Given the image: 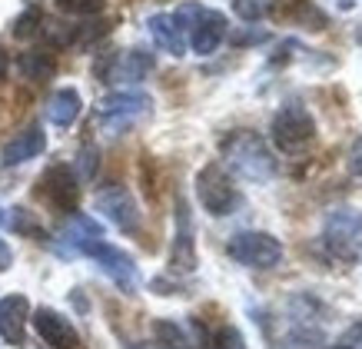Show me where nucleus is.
Segmentation results:
<instances>
[{
    "label": "nucleus",
    "mask_w": 362,
    "mask_h": 349,
    "mask_svg": "<svg viewBox=\"0 0 362 349\" xmlns=\"http://www.w3.org/2000/svg\"><path fill=\"white\" fill-rule=\"evenodd\" d=\"M97 210L110 219L120 233H127V236L140 233V210H136V200H133V193L127 186L113 183V186H107V190H100Z\"/></svg>",
    "instance_id": "obj_9"
},
{
    "label": "nucleus",
    "mask_w": 362,
    "mask_h": 349,
    "mask_svg": "<svg viewBox=\"0 0 362 349\" xmlns=\"http://www.w3.org/2000/svg\"><path fill=\"white\" fill-rule=\"evenodd\" d=\"M17 67H21V74L27 76V80L47 84V80H54V74H57V57L50 54V50H27V54H21Z\"/></svg>",
    "instance_id": "obj_18"
},
{
    "label": "nucleus",
    "mask_w": 362,
    "mask_h": 349,
    "mask_svg": "<svg viewBox=\"0 0 362 349\" xmlns=\"http://www.w3.org/2000/svg\"><path fill=\"white\" fill-rule=\"evenodd\" d=\"M47 150V133L33 123L27 130H21L13 140L4 143V150H0V164L4 166H17V164H27L33 156H40Z\"/></svg>",
    "instance_id": "obj_15"
},
{
    "label": "nucleus",
    "mask_w": 362,
    "mask_h": 349,
    "mask_svg": "<svg viewBox=\"0 0 362 349\" xmlns=\"http://www.w3.org/2000/svg\"><path fill=\"white\" fill-rule=\"evenodd\" d=\"M40 27H44L40 11H37V7H27V11L13 21V37H17V40H30V37H37V33H40Z\"/></svg>",
    "instance_id": "obj_21"
},
{
    "label": "nucleus",
    "mask_w": 362,
    "mask_h": 349,
    "mask_svg": "<svg viewBox=\"0 0 362 349\" xmlns=\"http://www.w3.org/2000/svg\"><path fill=\"white\" fill-rule=\"evenodd\" d=\"M80 253L90 256V260H97L100 270L110 276L123 293H136V286H140V273H136V263H133L130 253H123L120 246H110V243H103V240L87 243Z\"/></svg>",
    "instance_id": "obj_7"
},
{
    "label": "nucleus",
    "mask_w": 362,
    "mask_h": 349,
    "mask_svg": "<svg viewBox=\"0 0 362 349\" xmlns=\"http://www.w3.org/2000/svg\"><path fill=\"white\" fill-rule=\"evenodd\" d=\"M11 263H13L11 246H7V243L0 240V273H4V270H11Z\"/></svg>",
    "instance_id": "obj_26"
},
{
    "label": "nucleus",
    "mask_w": 362,
    "mask_h": 349,
    "mask_svg": "<svg viewBox=\"0 0 362 349\" xmlns=\"http://www.w3.org/2000/svg\"><path fill=\"white\" fill-rule=\"evenodd\" d=\"M176 21L183 23V30L189 33V47L197 50L199 57L216 54V47L226 40V13L209 11V7H199V4H183L176 11Z\"/></svg>",
    "instance_id": "obj_2"
},
{
    "label": "nucleus",
    "mask_w": 362,
    "mask_h": 349,
    "mask_svg": "<svg viewBox=\"0 0 362 349\" xmlns=\"http://www.w3.org/2000/svg\"><path fill=\"white\" fill-rule=\"evenodd\" d=\"M146 27H150V37L156 40L160 50H166L173 57L187 54V30H183V23L176 21V13H153L146 21Z\"/></svg>",
    "instance_id": "obj_16"
},
{
    "label": "nucleus",
    "mask_w": 362,
    "mask_h": 349,
    "mask_svg": "<svg viewBox=\"0 0 362 349\" xmlns=\"http://www.w3.org/2000/svg\"><path fill=\"white\" fill-rule=\"evenodd\" d=\"M322 243L342 263H362V213L359 210H332L322 219Z\"/></svg>",
    "instance_id": "obj_3"
},
{
    "label": "nucleus",
    "mask_w": 362,
    "mask_h": 349,
    "mask_svg": "<svg viewBox=\"0 0 362 349\" xmlns=\"http://www.w3.org/2000/svg\"><path fill=\"white\" fill-rule=\"evenodd\" d=\"M80 110H83L80 93L74 87H64L47 100V120L54 123V127H60V130H66V127H74V120L80 117Z\"/></svg>",
    "instance_id": "obj_17"
},
{
    "label": "nucleus",
    "mask_w": 362,
    "mask_h": 349,
    "mask_svg": "<svg viewBox=\"0 0 362 349\" xmlns=\"http://www.w3.org/2000/svg\"><path fill=\"white\" fill-rule=\"evenodd\" d=\"M332 349H352V346H349V343H339V346H332Z\"/></svg>",
    "instance_id": "obj_28"
},
{
    "label": "nucleus",
    "mask_w": 362,
    "mask_h": 349,
    "mask_svg": "<svg viewBox=\"0 0 362 349\" xmlns=\"http://www.w3.org/2000/svg\"><path fill=\"white\" fill-rule=\"evenodd\" d=\"M346 164H349V173L362 176V137H356L349 147V156H346Z\"/></svg>",
    "instance_id": "obj_25"
},
{
    "label": "nucleus",
    "mask_w": 362,
    "mask_h": 349,
    "mask_svg": "<svg viewBox=\"0 0 362 349\" xmlns=\"http://www.w3.org/2000/svg\"><path fill=\"white\" fill-rule=\"evenodd\" d=\"M153 70V57L146 50H123V54H110L97 64V76L103 84H136Z\"/></svg>",
    "instance_id": "obj_10"
},
{
    "label": "nucleus",
    "mask_w": 362,
    "mask_h": 349,
    "mask_svg": "<svg viewBox=\"0 0 362 349\" xmlns=\"http://www.w3.org/2000/svg\"><path fill=\"white\" fill-rule=\"evenodd\" d=\"M57 11L70 13V17H93L103 11V0H54Z\"/></svg>",
    "instance_id": "obj_23"
},
{
    "label": "nucleus",
    "mask_w": 362,
    "mask_h": 349,
    "mask_svg": "<svg viewBox=\"0 0 362 349\" xmlns=\"http://www.w3.org/2000/svg\"><path fill=\"white\" fill-rule=\"evenodd\" d=\"M27 319H30V299L27 296L11 293L0 299V339L7 346H23Z\"/></svg>",
    "instance_id": "obj_14"
},
{
    "label": "nucleus",
    "mask_w": 362,
    "mask_h": 349,
    "mask_svg": "<svg viewBox=\"0 0 362 349\" xmlns=\"http://www.w3.org/2000/svg\"><path fill=\"white\" fill-rule=\"evenodd\" d=\"M7 70H11V54L4 50V44H0V80L7 76Z\"/></svg>",
    "instance_id": "obj_27"
},
{
    "label": "nucleus",
    "mask_w": 362,
    "mask_h": 349,
    "mask_svg": "<svg viewBox=\"0 0 362 349\" xmlns=\"http://www.w3.org/2000/svg\"><path fill=\"white\" fill-rule=\"evenodd\" d=\"M153 336H156V346H160V349H193L189 336L176 326L173 319H156V323H153Z\"/></svg>",
    "instance_id": "obj_19"
},
{
    "label": "nucleus",
    "mask_w": 362,
    "mask_h": 349,
    "mask_svg": "<svg viewBox=\"0 0 362 349\" xmlns=\"http://www.w3.org/2000/svg\"><path fill=\"white\" fill-rule=\"evenodd\" d=\"M233 11H236L240 21L256 23V21H263L266 13L273 11V0H233Z\"/></svg>",
    "instance_id": "obj_22"
},
{
    "label": "nucleus",
    "mask_w": 362,
    "mask_h": 349,
    "mask_svg": "<svg viewBox=\"0 0 362 349\" xmlns=\"http://www.w3.org/2000/svg\"><path fill=\"white\" fill-rule=\"evenodd\" d=\"M37 193L57 210V213H77L80 207V180L66 164L47 166V173L37 183Z\"/></svg>",
    "instance_id": "obj_8"
},
{
    "label": "nucleus",
    "mask_w": 362,
    "mask_h": 349,
    "mask_svg": "<svg viewBox=\"0 0 362 349\" xmlns=\"http://www.w3.org/2000/svg\"><path fill=\"white\" fill-rule=\"evenodd\" d=\"M220 153L226 166H230L236 176L243 180H252V183H266L276 176V160L266 140L252 130H233L220 140Z\"/></svg>",
    "instance_id": "obj_1"
},
{
    "label": "nucleus",
    "mask_w": 362,
    "mask_h": 349,
    "mask_svg": "<svg viewBox=\"0 0 362 349\" xmlns=\"http://www.w3.org/2000/svg\"><path fill=\"white\" fill-rule=\"evenodd\" d=\"M97 166H100V150L97 147H83L77 156V180H93Z\"/></svg>",
    "instance_id": "obj_24"
},
{
    "label": "nucleus",
    "mask_w": 362,
    "mask_h": 349,
    "mask_svg": "<svg viewBox=\"0 0 362 349\" xmlns=\"http://www.w3.org/2000/svg\"><path fill=\"white\" fill-rule=\"evenodd\" d=\"M143 113H150V97L146 93H110L100 100V117L107 123L110 133L127 130L130 123H136Z\"/></svg>",
    "instance_id": "obj_12"
},
{
    "label": "nucleus",
    "mask_w": 362,
    "mask_h": 349,
    "mask_svg": "<svg viewBox=\"0 0 362 349\" xmlns=\"http://www.w3.org/2000/svg\"><path fill=\"white\" fill-rule=\"evenodd\" d=\"M33 329H37V336L44 339L50 349H77L80 346V336L74 323L64 316V313H57L50 306H40V309H33Z\"/></svg>",
    "instance_id": "obj_13"
},
{
    "label": "nucleus",
    "mask_w": 362,
    "mask_h": 349,
    "mask_svg": "<svg viewBox=\"0 0 362 349\" xmlns=\"http://www.w3.org/2000/svg\"><path fill=\"white\" fill-rule=\"evenodd\" d=\"M269 133H273V143L279 150L296 156V153H306L316 143V120L303 103H286L273 117Z\"/></svg>",
    "instance_id": "obj_4"
},
{
    "label": "nucleus",
    "mask_w": 362,
    "mask_h": 349,
    "mask_svg": "<svg viewBox=\"0 0 362 349\" xmlns=\"http://www.w3.org/2000/svg\"><path fill=\"white\" fill-rule=\"evenodd\" d=\"M197 197L209 217H230L240 207V190L223 164H206L197 173Z\"/></svg>",
    "instance_id": "obj_5"
},
{
    "label": "nucleus",
    "mask_w": 362,
    "mask_h": 349,
    "mask_svg": "<svg viewBox=\"0 0 362 349\" xmlns=\"http://www.w3.org/2000/svg\"><path fill=\"white\" fill-rule=\"evenodd\" d=\"M197 270V243H193V217H189L187 200H176V233L170 246V273L187 276Z\"/></svg>",
    "instance_id": "obj_11"
},
{
    "label": "nucleus",
    "mask_w": 362,
    "mask_h": 349,
    "mask_svg": "<svg viewBox=\"0 0 362 349\" xmlns=\"http://www.w3.org/2000/svg\"><path fill=\"white\" fill-rule=\"evenodd\" d=\"M226 253L240 266H250V270H273L283 260V243L276 240L273 233H263V229H243L236 233L230 243H226Z\"/></svg>",
    "instance_id": "obj_6"
},
{
    "label": "nucleus",
    "mask_w": 362,
    "mask_h": 349,
    "mask_svg": "<svg viewBox=\"0 0 362 349\" xmlns=\"http://www.w3.org/2000/svg\"><path fill=\"white\" fill-rule=\"evenodd\" d=\"M203 346L206 349H246L243 336L233 326H216L213 333H203Z\"/></svg>",
    "instance_id": "obj_20"
}]
</instances>
